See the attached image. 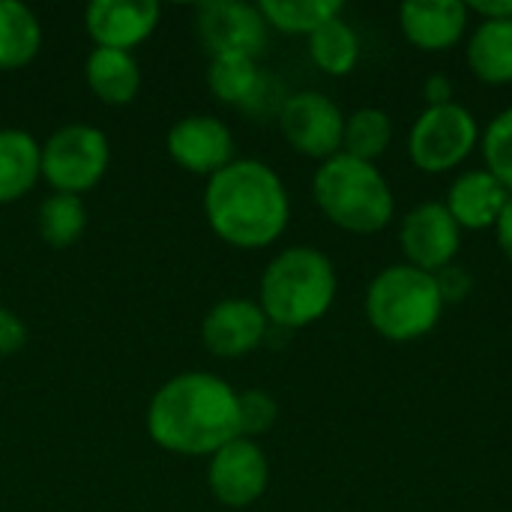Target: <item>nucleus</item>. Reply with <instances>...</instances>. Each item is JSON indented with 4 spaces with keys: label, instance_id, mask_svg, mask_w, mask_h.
<instances>
[{
    "label": "nucleus",
    "instance_id": "1",
    "mask_svg": "<svg viewBox=\"0 0 512 512\" xmlns=\"http://www.w3.org/2000/svg\"><path fill=\"white\" fill-rule=\"evenodd\" d=\"M147 435L174 456H213L240 438L237 390L213 372H183L165 381L147 408Z\"/></svg>",
    "mask_w": 512,
    "mask_h": 512
},
{
    "label": "nucleus",
    "instance_id": "2",
    "mask_svg": "<svg viewBox=\"0 0 512 512\" xmlns=\"http://www.w3.org/2000/svg\"><path fill=\"white\" fill-rule=\"evenodd\" d=\"M204 219L234 249L276 243L291 219V198L282 177L261 159H234L204 186Z\"/></svg>",
    "mask_w": 512,
    "mask_h": 512
},
{
    "label": "nucleus",
    "instance_id": "3",
    "mask_svg": "<svg viewBox=\"0 0 512 512\" xmlns=\"http://www.w3.org/2000/svg\"><path fill=\"white\" fill-rule=\"evenodd\" d=\"M336 288V267L321 249L291 246L264 267L258 306L264 309L270 327L303 330L330 312Z\"/></svg>",
    "mask_w": 512,
    "mask_h": 512
},
{
    "label": "nucleus",
    "instance_id": "4",
    "mask_svg": "<svg viewBox=\"0 0 512 512\" xmlns=\"http://www.w3.org/2000/svg\"><path fill=\"white\" fill-rule=\"evenodd\" d=\"M312 195L321 213L351 234H378L390 225L396 201L387 177L375 162L336 153L321 162L312 180Z\"/></svg>",
    "mask_w": 512,
    "mask_h": 512
},
{
    "label": "nucleus",
    "instance_id": "5",
    "mask_svg": "<svg viewBox=\"0 0 512 512\" xmlns=\"http://www.w3.org/2000/svg\"><path fill=\"white\" fill-rule=\"evenodd\" d=\"M444 312L435 276L411 264L381 270L366 291V318L390 342H417L429 336Z\"/></svg>",
    "mask_w": 512,
    "mask_h": 512
},
{
    "label": "nucleus",
    "instance_id": "6",
    "mask_svg": "<svg viewBox=\"0 0 512 512\" xmlns=\"http://www.w3.org/2000/svg\"><path fill=\"white\" fill-rule=\"evenodd\" d=\"M111 162V147L102 129L90 123L60 126L42 144V180L63 195H84L99 186Z\"/></svg>",
    "mask_w": 512,
    "mask_h": 512
},
{
    "label": "nucleus",
    "instance_id": "7",
    "mask_svg": "<svg viewBox=\"0 0 512 512\" xmlns=\"http://www.w3.org/2000/svg\"><path fill=\"white\" fill-rule=\"evenodd\" d=\"M477 144H480L477 117L459 102L426 108L414 120L408 135L411 162L426 174H444L450 168H459L474 153Z\"/></svg>",
    "mask_w": 512,
    "mask_h": 512
},
{
    "label": "nucleus",
    "instance_id": "8",
    "mask_svg": "<svg viewBox=\"0 0 512 512\" xmlns=\"http://www.w3.org/2000/svg\"><path fill=\"white\" fill-rule=\"evenodd\" d=\"M279 129L297 153L327 162L342 153L345 114L330 96L318 90H303L282 102Z\"/></svg>",
    "mask_w": 512,
    "mask_h": 512
},
{
    "label": "nucleus",
    "instance_id": "9",
    "mask_svg": "<svg viewBox=\"0 0 512 512\" xmlns=\"http://www.w3.org/2000/svg\"><path fill=\"white\" fill-rule=\"evenodd\" d=\"M207 486L210 495L231 510H243L261 501L270 486V462L258 441L234 438L219 447L207 465Z\"/></svg>",
    "mask_w": 512,
    "mask_h": 512
},
{
    "label": "nucleus",
    "instance_id": "10",
    "mask_svg": "<svg viewBox=\"0 0 512 512\" xmlns=\"http://www.w3.org/2000/svg\"><path fill=\"white\" fill-rule=\"evenodd\" d=\"M195 27L210 57L240 54V57H255V60L264 51L267 30H270L261 9L243 0L201 3L195 12Z\"/></svg>",
    "mask_w": 512,
    "mask_h": 512
},
{
    "label": "nucleus",
    "instance_id": "11",
    "mask_svg": "<svg viewBox=\"0 0 512 512\" xmlns=\"http://www.w3.org/2000/svg\"><path fill=\"white\" fill-rule=\"evenodd\" d=\"M399 240L408 264L435 276L438 270L456 261L462 246V228L456 225L444 201H426L402 219Z\"/></svg>",
    "mask_w": 512,
    "mask_h": 512
},
{
    "label": "nucleus",
    "instance_id": "12",
    "mask_svg": "<svg viewBox=\"0 0 512 512\" xmlns=\"http://www.w3.org/2000/svg\"><path fill=\"white\" fill-rule=\"evenodd\" d=\"M165 150L174 159V165L201 177H213L216 171L237 159L231 129L213 114L180 117L165 135Z\"/></svg>",
    "mask_w": 512,
    "mask_h": 512
},
{
    "label": "nucleus",
    "instance_id": "13",
    "mask_svg": "<svg viewBox=\"0 0 512 512\" xmlns=\"http://www.w3.org/2000/svg\"><path fill=\"white\" fill-rule=\"evenodd\" d=\"M270 336V321L258 300H219L201 321V342L219 360H240L261 348Z\"/></svg>",
    "mask_w": 512,
    "mask_h": 512
},
{
    "label": "nucleus",
    "instance_id": "14",
    "mask_svg": "<svg viewBox=\"0 0 512 512\" xmlns=\"http://www.w3.org/2000/svg\"><path fill=\"white\" fill-rule=\"evenodd\" d=\"M159 18L156 0H93L84 9V30L96 48L132 51L153 36Z\"/></svg>",
    "mask_w": 512,
    "mask_h": 512
},
{
    "label": "nucleus",
    "instance_id": "15",
    "mask_svg": "<svg viewBox=\"0 0 512 512\" xmlns=\"http://www.w3.org/2000/svg\"><path fill=\"white\" fill-rule=\"evenodd\" d=\"M468 6L462 0H408L399 6V24L411 45L423 51H447L468 30Z\"/></svg>",
    "mask_w": 512,
    "mask_h": 512
},
{
    "label": "nucleus",
    "instance_id": "16",
    "mask_svg": "<svg viewBox=\"0 0 512 512\" xmlns=\"http://www.w3.org/2000/svg\"><path fill=\"white\" fill-rule=\"evenodd\" d=\"M507 201H510V192L504 189V183L492 177L486 168H480V171H465L453 180L444 207L450 210L459 228L486 231V228H495Z\"/></svg>",
    "mask_w": 512,
    "mask_h": 512
},
{
    "label": "nucleus",
    "instance_id": "17",
    "mask_svg": "<svg viewBox=\"0 0 512 512\" xmlns=\"http://www.w3.org/2000/svg\"><path fill=\"white\" fill-rule=\"evenodd\" d=\"M84 81L105 105H129L141 90V66L132 51L93 48L84 60Z\"/></svg>",
    "mask_w": 512,
    "mask_h": 512
},
{
    "label": "nucleus",
    "instance_id": "18",
    "mask_svg": "<svg viewBox=\"0 0 512 512\" xmlns=\"http://www.w3.org/2000/svg\"><path fill=\"white\" fill-rule=\"evenodd\" d=\"M42 177V144L24 129H0V204L24 198Z\"/></svg>",
    "mask_w": 512,
    "mask_h": 512
},
{
    "label": "nucleus",
    "instance_id": "19",
    "mask_svg": "<svg viewBox=\"0 0 512 512\" xmlns=\"http://www.w3.org/2000/svg\"><path fill=\"white\" fill-rule=\"evenodd\" d=\"M468 66L486 84H512V18L480 21L468 39Z\"/></svg>",
    "mask_w": 512,
    "mask_h": 512
},
{
    "label": "nucleus",
    "instance_id": "20",
    "mask_svg": "<svg viewBox=\"0 0 512 512\" xmlns=\"http://www.w3.org/2000/svg\"><path fill=\"white\" fill-rule=\"evenodd\" d=\"M42 48L36 12L18 0H0V72L27 66Z\"/></svg>",
    "mask_w": 512,
    "mask_h": 512
},
{
    "label": "nucleus",
    "instance_id": "21",
    "mask_svg": "<svg viewBox=\"0 0 512 512\" xmlns=\"http://www.w3.org/2000/svg\"><path fill=\"white\" fill-rule=\"evenodd\" d=\"M264 78L267 75L261 72L255 57L222 54V57H210V66H207V87L225 105L249 108V102L261 90Z\"/></svg>",
    "mask_w": 512,
    "mask_h": 512
},
{
    "label": "nucleus",
    "instance_id": "22",
    "mask_svg": "<svg viewBox=\"0 0 512 512\" xmlns=\"http://www.w3.org/2000/svg\"><path fill=\"white\" fill-rule=\"evenodd\" d=\"M309 54L321 72L336 78L348 75L360 60V36L342 15L330 18L309 36Z\"/></svg>",
    "mask_w": 512,
    "mask_h": 512
},
{
    "label": "nucleus",
    "instance_id": "23",
    "mask_svg": "<svg viewBox=\"0 0 512 512\" xmlns=\"http://www.w3.org/2000/svg\"><path fill=\"white\" fill-rule=\"evenodd\" d=\"M36 228H39V237L51 249H69L87 231V207H84V201L78 195L51 192L39 204Z\"/></svg>",
    "mask_w": 512,
    "mask_h": 512
},
{
    "label": "nucleus",
    "instance_id": "24",
    "mask_svg": "<svg viewBox=\"0 0 512 512\" xmlns=\"http://www.w3.org/2000/svg\"><path fill=\"white\" fill-rule=\"evenodd\" d=\"M258 9L267 27L294 36H312L321 24L342 15L339 0H261Z\"/></svg>",
    "mask_w": 512,
    "mask_h": 512
},
{
    "label": "nucleus",
    "instance_id": "25",
    "mask_svg": "<svg viewBox=\"0 0 512 512\" xmlns=\"http://www.w3.org/2000/svg\"><path fill=\"white\" fill-rule=\"evenodd\" d=\"M393 141V120L381 108H360L351 117H345V141L342 153L375 162Z\"/></svg>",
    "mask_w": 512,
    "mask_h": 512
},
{
    "label": "nucleus",
    "instance_id": "26",
    "mask_svg": "<svg viewBox=\"0 0 512 512\" xmlns=\"http://www.w3.org/2000/svg\"><path fill=\"white\" fill-rule=\"evenodd\" d=\"M480 147H483L486 171L498 177L512 195V108L501 111L489 123V129L480 138Z\"/></svg>",
    "mask_w": 512,
    "mask_h": 512
},
{
    "label": "nucleus",
    "instance_id": "27",
    "mask_svg": "<svg viewBox=\"0 0 512 512\" xmlns=\"http://www.w3.org/2000/svg\"><path fill=\"white\" fill-rule=\"evenodd\" d=\"M237 414H240V438H261L279 420V405L264 390H243L237 393Z\"/></svg>",
    "mask_w": 512,
    "mask_h": 512
},
{
    "label": "nucleus",
    "instance_id": "28",
    "mask_svg": "<svg viewBox=\"0 0 512 512\" xmlns=\"http://www.w3.org/2000/svg\"><path fill=\"white\" fill-rule=\"evenodd\" d=\"M435 285H438V294L447 303H462L471 288H474V276L462 267V264H447L444 270L435 273Z\"/></svg>",
    "mask_w": 512,
    "mask_h": 512
},
{
    "label": "nucleus",
    "instance_id": "29",
    "mask_svg": "<svg viewBox=\"0 0 512 512\" xmlns=\"http://www.w3.org/2000/svg\"><path fill=\"white\" fill-rule=\"evenodd\" d=\"M27 345V324L6 306H0V360L18 354Z\"/></svg>",
    "mask_w": 512,
    "mask_h": 512
},
{
    "label": "nucleus",
    "instance_id": "30",
    "mask_svg": "<svg viewBox=\"0 0 512 512\" xmlns=\"http://www.w3.org/2000/svg\"><path fill=\"white\" fill-rule=\"evenodd\" d=\"M423 96H426L429 108L447 105V102H453V81L447 75H429L423 84Z\"/></svg>",
    "mask_w": 512,
    "mask_h": 512
},
{
    "label": "nucleus",
    "instance_id": "31",
    "mask_svg": "<svg viewBox=\"0 0 512 512\" xmlns=\"http://www.w3.org/2000/svg\"><path fill=\"white\" fill-rule=\"evenodd\" d=\"M465 6H468V12L483 15V21L512 18V0H474V3H465Z\"/></svg>",
    "mask_w": 512,
    "mask_h": 512
},
{
    "label": "nucleus",
    "instance_id": "32",
    "mask_svg": "<svg viewBox=\"0 0 512 512\" xmlns=\"http://www.w3.org/2000/svg\"><path fill=\"white\" fill-rule=\"evenodd\" d=\"M495 234H498V246H501V252L510 258V264H512V195H510V201H507V207H504V213H501V219L495 222Z\"/></svg>",
    "mask_w": 512,
    "mask_h": 512
}]
</instances>
